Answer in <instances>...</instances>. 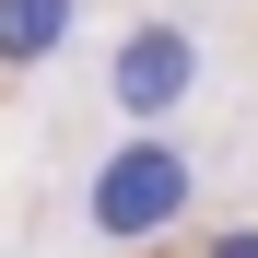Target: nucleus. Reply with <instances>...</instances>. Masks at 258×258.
I'll return each instance as SVG.
<instances>
[{
	"mask_svg": "<svg viewBox=\"0 0 258 258\" xmlns=\"http://www.w3.org/2000/svg\"><path fill=\"white\" fill-rule=\"evenodd\" d=\"M94 211L117 235H141V223H164V211H176V164L164 153H129V164H106V188H94Z\"/></svg>",
	"mask_w": 258,
	"mask_h": 258,
	"instance_id": "1",
	"label": "nucleus"
},
{
	"mask_svg": "<svg viewBox=\"0 0 258 258\" xmlns=\"http://www.w3.org/2000/svg\"><path fill=\"white\" fill-rule=\"evenodd\" d=\"M176 82H188V47H176V35H141V47H129V106H164Z\"/></svg>",
	"mask_w": 258,
	"mask_h": 258,
	"instance_id": "2",
	"label": "nucleus"
},
{
	"mask_svg": "<svg viewBox=\"0 0 258 258\" xmlns=\"http://www.w3.org/2000/svg\"><path fill=\"white\" fill-rule=\"evenodd\" d=\"M0 47H12V59L59 47V0H0Z\"/></svg>",
	"mask_w": 258,
	"mask_h": 258,
	"instance_id": "3",
	"label": "nucleus"
}]
</instances>
